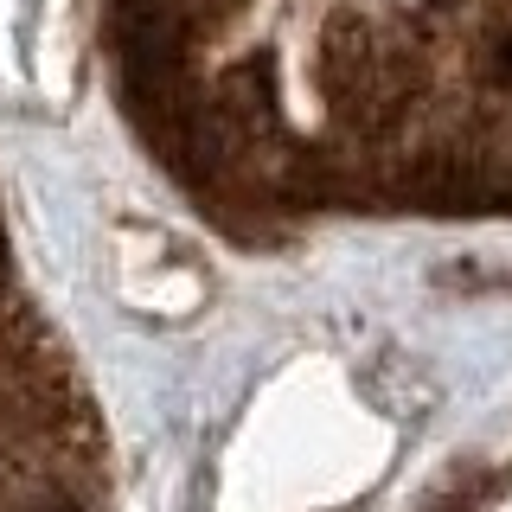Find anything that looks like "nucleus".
I'll use <instances>...</instances> for the list:
<instances>
[{"instance_id":"obj_1","label":"nucleus","mask_w":512,"mask_h":512,"mask_svg":"<svg viewBox=\"0 0 512 512\" xmlns=\"http://www.w3.org/2000/svg\"><path fill=\"white\" fill-rule=\"evenodd\" d=\"M20 410H32V416H45V410H52V397H45V384L39 378H0V436H7V423H13V416H20Z\"/></svg>"}]
</instances>
